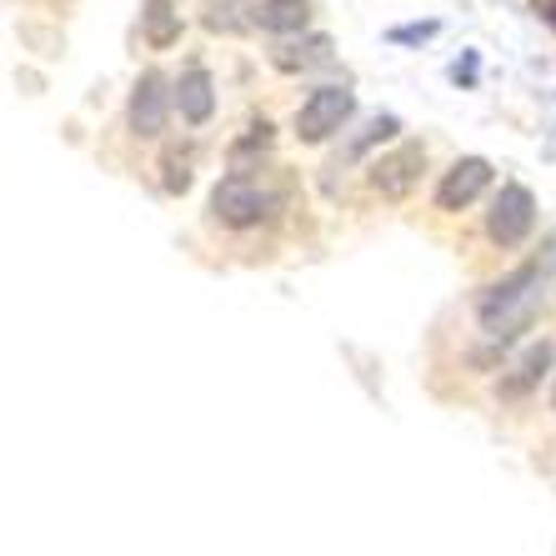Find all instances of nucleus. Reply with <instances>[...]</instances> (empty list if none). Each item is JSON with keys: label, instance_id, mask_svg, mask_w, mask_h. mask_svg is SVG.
<instances>
[{"label": "nucleus", "instance_id": "obj_18", "mask_svg": "<svg viewBox=\"0 0 556 556\" xmlns=\"http://www.w3.org/2000/svg\"><path fill=\"white\" fill-rule=\"evenodd\" d=\"M452 80H477V55L456 61V65H452Z\"/></svg>", "mask_w": 556, "mask_h": 556}, {"label": "nucleus", "instance_id": "obj_17", "mask_svg": "<svg viewBox=\"0 0 556 556\" xmlns=\"http://www.w3.org/2000/svg\"><path fill=\"white\" fill-rule=\"evenodd\" d=\"M206 26H211V30H236V26H241V21H236V15H231V5H220V0H216V5H211V11H206Z\"/></svg>", "mask_w": 556, "mask_h": 556}, {"label": "nucleus", "instance_id": "obj_3", "mask_svg": "<svg viewBox=\"0 0 556 556\" xmlns=\"http://www.w3.org/2000/svg\"><path fill=\"white\" fill-rule=\"evenodd\" d=\"M351 116H356V91H351V86H341V80L316 86V91L296 105V136L306 146H321V141H331Z\"/></svg>", "mask_w": 556, "mask_h": 556}, {"label": "nucleus", "instance_id": "obj_12", "mask_svg": "<svg viewBox=\"0 0 556 556\" xmlns=\"http://www.w3.org/2000/svg\"><path fill=\"white\" fill-rule=\"evenodd\" d=\"M141 36L151 51H170L181 40V5L176 0H146L141 5Z\"/></svg>", "mask_w": 556, "mask_h": 556}, {"label": "nucleus", "instance_id": "obj_19", "mask_svg": "<svg viewBox=\"0 0 556 556\" xmlns=\"http://www.w3.org/2000/svg\"><path fill=\"white\" fill-rule=\"evenodd\" d=\"M552 402H556V387H552Z\"/></svg>", "mask_w": 556, "mask_h": 556}, {"label": "nucleus", "instance_id": "obj_4", "mask_svg": "<svg viewBox=\"0 0 556 556\" xmlns=\"http://www.w3.org/2000/svg\"><path fill=\"white\" fill-rule=\"evenodd\" d=\"M531 231H536V195L521 181H502V191L492 195V211H486L492 247L511 251V247H521V241H531Z\"/></svg>", "mask_w": 556, "mask_h": 556}, {"label": "nucleus", "instance_id": "obj_1", "mask_svg": "<svg viewBox=\"0 0 556 556\" xmlns=\"http://www.w3.org/2000/svg\"><path fill=\"white\" fill-rule=\"evenodd\" d=\"M542 296H546V266L542 261H521V266H511L502 281L486 286V291L477 296V321H481V337H486V346H481L477 362H486V356H492L496 346H506V341H517L531 326Z\"/></svg>", "mask_w": 556, "mask_h": 556}, {"label": "nucleus", "instance_id": "obj_8", "mask_svg": "<svg viewBox=\"0 0 556 556\" xmlns=\"http://www.w3.org/2000/svg\"><path fill=\"white\" fill-rule=\"evenodd\" d=\"M492 176H496V166L486 161V155H462V161L437 181V211L477 206L481 195L492 191Z\"/></svg>", "mask_w": 556, "mask_h": 556}, {"label": "nucleus", "instance_id": "obj_10", "mask_svg": "<svg viewBox=\"0 0 556 556\" xmlns=\"http://www.w3.org/2000/svg\"><path fill=\"white\" fill-rule=\"evenodd\" d=\"M266 61H271L276 71H286V76H301V71H316V65H331V36H321V30H311V36H301L296 30V40L281 36L271 51H266Z\"/></svg>", "mask_w": 556, "mask_h": 556}, {"label": "nucleus", "instance_id": "obj_11", "mask_svg": "<svg viewBox=\"0 0 556 556\" xmlns=\"http://www.w3.org/2000/svg\"><path fill=\"white\" fill-rule=\"evenodd\" d=\"M311 21V0H261L251 5V26H261L266 36H296Z\"/></svg>", "mask_w": 556, "mask_h": 556}, {"label": "nucleus", "instance_id": "obj_14", "mask_svg": "<svg viewBox=\"0 0 556 556\" xmlns=\"http://www.w3.org/2000/svg\"><path fill=\"white\" fill-rule=\"evenodd\" d=\"M396 136H402V121L391 116V111H387V116H371V121H366V126H362V136H356V141L346 146V161H356V155H366V151H371V146H381V141H396Z\"/></svg>", "mask_w": 556, "mask_h": 556}, {"label": "nucleus", "instance_id": "obj_13", "mask_svg": "<svg viewBox=\"0 0 556 556\" xmlns=\"http://www.w3.org/2000/svg\"><path fill=\"white\" fill-rule=\"evenodd\" d=\"M195 181V151L191 146H166V155H161V186H166L170 195L191 191Z\"/></svg>", "mask_w": 556, "mask_h": 556}, {"label": "nucleus", "instance_id": "obj_5", "mask_svg": "<svg viewBox=\"0 0 556 556\" xmlns=\"http://www.w3.org/2000/svg\"><path fill=\"white\" fill-rule=\"evenodd\" d=\"M170 105H176V86H170L161 71H141L136 86H130V101H126V126L130 136L141 141H155L170 121Z\"/></svg>", "mask_w": 556, "mask_h": 556}, {"label": "nucleus", "instance_id": "obj_7", "mask_svg": "<svg viewBox=\"0 0 556 556\" xmlns=\"http://www.w3.org/2000/svg\"><path fill=\"white\" fill-rule=\"evenodd\" d=\"M556 371V341H527V351H521L517 362L502 366V381H496V396L502 402H527L531 391L542 387L546 376Z\"/></svg>", "mask_w": 556, "mask_h": 556}, {"label": "nucleus", "instance_id": "obj_2", "mask_svg": "<svg viewBox=\"0 0 556 556\" xmlns=\"http://www.w3.org/2000/svg\"><path fill=\"white\" fill-rule=\"evenodd\" d=\"M206 211L226 231H251V226H266V220L281 211V195H276V186L256 181L251 170H231V176H220V181L211 186Z\"/></svg>", "mask_w": 556, "mask_h": 556}, {"label": "nucleus", "instance_id": "obj_16", "mask_svg": "<svg viewBox=\"0 0 556 556\" xmlns=\"http://www.w3.org/2000/svg\"><path fill=\"white\" fill-rule=\"evenodd\" d=\"M437 21H412V26H391V40H396V46H421V40H431L437 36Z\"/></svg>", "mask_w": 556, "mask_h": 556}, {"label": "nucleus", "instance_id": "obj_15", "mask_svg": "<svg viewBox=\"0 0 556 556\" xmlns=\"http://www.w3.org/2000/svg\"><path fill=\"white\" fill-rule=\"evenodd\" d=\"M271 151V121H251L247 136L231 146V170H251V155Z\"/></svg>", "mask_w": 556, "mask_h": 556}, {"label": "nucleus", "instance_id": "obj_9", "mask_svg": "<svg viewBox=\"0 0 556 556\" xmlns=\"http://www.w3.org/2000/svg\"><path fill=\"white\" fill-rule=\"evenodd\" d=\"M176 111H181L186 126H206L216 116V80H211V71L201 61H191L176 76Z\"/></svg>", "mask_w": 556, "mask_h": 556}, {"label": "nucleus", "instance_id": "obj_6", "mask_svg": "<svg viewBox=\"0 0 556 556\" xmlns=\"http://www.w3.org/2000/svg\"><path fill=\"white\" fill-rule=\"evenodd\" d=\"M421 170H427V151L416 141H402V146H391L387 155H376L371 170H366V181H371L376 195L402 201V195H412V186L421 181Z\"/></svg>", "mask_w": 556, "mask_h": 556}]
</instances>
